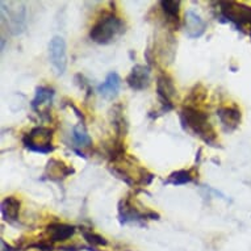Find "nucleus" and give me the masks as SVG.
I'll return each instance as SVG.
<instances>
[{
    "mask_svg": "<svg viewBox=\"0 0 251 251\" xmlns=\"http://www.w3.org/2000/svg\"><path fill=\"white\" fill-rule=\"evenodd\" d=\"M180 120L183 126L187 130H190L195 136L200 137L204 142L214 146L217 141L216 130L209 123V119L206 113L200 111L199 108L184 105L180 111Z\"/></svg>",
    "mask_w": 251,
    "mask_h": 251,
    "instance_id": "obj_1",
    "label": "nucleus"
},
{
    "mask_svg": "<svg viewBox=\"0 0 251 251\" xmlns=\"http://www.w3.org/2000/svg\"><path fill=\"white\" fill-rule=\"evenodd\" d=\"M124 32V24L115 13L105 12L98 19L90 30V38L96 44L108 45Z\"/></svg>",
    "mask_w": 251,
    "mask_h": 251,
    "instance_id": "obj_2",
    "label": "nucleus"
},
{
    "mask_svg": "<svg viewBox=\"0 0 251 251\" xmlns=\"http://www.w3.org/2000/svg\"><path fill=\"white\" fill-rule=\"evenodd\" d=\"M23 144L30 151L49 154L54 150L53 130L45 126H36L23 137Z\"/></svg>",
    "mask_w": 251,
    "mask_h": 251,
    "instance_id": "obj_3",
    "label": "nucleus"
},
{
    "mask_svg": "<svg viewBox=\"0 0 251 251\" xmlns=\"http://www.w3.org/2000/svg\"><path fill=\"white\" fill-rule=\"evenodd\" d=\"M220 12L227 21L238 26L251 25V7L249 5L237 1H221Z\"/></svg>",
    "mask_w": 251,
    "mask_h": 251,
    "instance_id": "obj_4",
    "label": "nucleus"
},
{
    "mask_svg": "<svg viewBox=\"0 0 251 251\" xmlns=\"http://www.w3.org/2000/svg\"><path fill=\"white\" fill-rule=\"evenodd\" d=\"M49 59L54 70L58 75H62L67 66L66 42L61 36H55L50 40L49 44Z\"/></svg>",
    "mask_w": 251,
    "mask_h": 251,
    "instance_id": "obj_5",
    "label": "nucleus"
},
{
    "mask_svg": "<svg viewBox=\"0 0 251 251\" xmlns=\"http://www.w3.org/2000/svg\"><path fill=\"white\" fill-rule=\"evenodd\" d=\"M144 218H151V220H158L159 216L154 212H148V213H142L137 209L136 205H133L130 199H123L119 204V220L120 223L129 224L134 223V221H140Z\"/></svg>",
    "mask_w": 251,
    "mask_h": 251,
    "instance_id": "obj_6",
    "label": "nucleus"
},
{
    "mask_svg": "<svg viewBox=\"0 0 251 251\" xmlns=\"http://www.w3.org/2000/svg\"><path fill=\"white\" fill-rule=\"evenodd\" d=\"M156 92L161 99L162 104L165 105L166 112L173 109V99L176 95V88L174 84L173 78L167 74H161L156 79Z\"/></svg>",
    "mask_w": 251,
    "mask_h": 251,
    "instance_id": "obj_7",
    "label": "nucleus"
},
{
    "mask_svg": "<svg viewBox=\"0 0 251 251\" xmlns=\"http://www.w3.org/2000/svg\"><path fill=\"white\" fill-rule=\"evenodd\" d=\"M217 116L226 132H234L242 121L241 109L235 105H224L217 109Z\"/></svg>",
    "mask_w": 251,
    "mask_h": 251,
    "instance_id": "obj_8",
    "label": "nucleus"
},
{
    "mask_svg": "<svg viewBox=\"0 0 251 251\" xmlns=\"http://www.w3.org/2000/svg\"><path fill=\"white\" fill-rule=\"evenodd\" d=\"M126 83L132 90L142 91L150 84V69L145 65H136L126 76Z\"/></svg>",
    "mask_w": 251,
    "mask_h": 251,
    "instance_id": "obj_9",
    "label": "nucleus"
},
{
    "mask_svg": "<svg viewBox=\"0 0 251 251\" xmlns=\"http://www.w3.org/2000/svg\"><path fill=\"white\" fill-rule=\"evenodd\" d=\"M185 33L190 38H200L206 30V23L201 19L200 15L188 9L184 15Z\"/></svg>",
    "mask_w": 251,
    "mask_h": 251,
    "instance_id": "obj_10",
    "label": "nucleus"
},
{
    "mask_svg": "<svg viewBox=\"0 0 251 251\" xmlns=\"http://www.w3.org/2000/svg\"><path fill=\"white\" fill-rule=\"evenodd\" d=\"M120 88H121V78L117 73L112 71L107 75L103 84L98 87V92L100 94V96H103L104 99L112 100L119 95Z\"/></svg>",
    "mask_w": 251,
    "mask_h": 251,
    "instance_id": "obj_11",
    "label": "nucleus"
},
{
    "mask_svg": "<svg viewBox=\"0 0 251 251\" xmlns=\"http://www.w3.org/2000/svg\"><path fill=\"white\" fill-rule=\"evenodd\" d=\"M46 233L51 242H65L74 235L75 226L67 225V224L54 223L46 227Z\"/></svg>",
    "mask_w": 251,
    "mask_h": 251,
    "instance_id": "obj_12",
    "label": "nucleus"
},
{
    "mask_svg": "<svg viewBox=\"0 0 251 251\" xmlns=\"http://www.w3.org/2000/svg\"><path fill=\"white\" fill-rule=\"evenodd\" d=\"M71 174H74V169L67 166L63 161H59V159H50L48 166H46L45 176H48V179H51V180H61Z\"/></svg>",
    "mask_w": 251,
    "mask_h": 251,
    "instance_id": "obj_13",
    "label": "nucleus"
},
{
    "mask_svg": "<svg viewBox=\"0 0 251 251\" xmlns=\"http://www.w3.org/2000/svg\"><path fill=\"white\" fill-rule=\"evenodd\" d=\"M21 209V201L15 196H8L1 201V216L5 221L13 223L19 220Z\"/></svg>",
    "mask_w": 251,
    "mask_h": 251,
    "instance_id": "obj_14",
    "label": "nucleus"
},
{
    "mask_svg": "<svg viewBox=\"0 0 251 251\" xmlns=\"http://www.w3.org/2000/svg\"><path fill=\"white\" fill-rule=\"evenodd\" d=\"M111 121L116 130V134H117V138H121L123 136L125 137L128 132V123L125 120L124 108L121 104H116L111 109Z\"/></svg>",
    "mask_w": 251,
    "mask_h": 251,
    "instance_id": "obj_15",
    "label": "nucleus"
},
{
    "mask_svg": "<svg viewBox=\"0 0 251 251\" xmlns=\"http://www.w3.org/2000/svg\"><path fill=\"white\" fill-rule=\"evenodd\" d=\"M19 4L17 3L16 8H8V15H7V20H8V26L11 28L13 34L21 33L23 29H24V23H25V11L24 7H21L19 9Z\"/></svg>",
    "mask_w": 251,
    "mask_h": 251,
    "instance_id": "obj_16",
    "label": "nucleus"
},
{
    "mask_svg": "<svg viewBox=\"0 0 251 251\" xmlns=\"http://www.w3.org/2000/svg\"><path fill=\"white\" fill-rule=\"evenodd\" d=\"M180 1L177 0H166V1H161L162 11L165 13L166 20L169 24L177 25L179 23V13H180Z\"/></svg>",
    "mask_w": 251,
    "mask_h": 251,
    "instance_id": "obj_17",
    "label": "nucleus"
},
{
    "mask_svg": "<svg viewBox=\"0 0 251 251\" xmlns=\"http://www.w3.org/2000/svg\"><path fill=\"white\" fill-rule=\"evenodd\" d=\"M54 98V90L53 88H49V87H38L36 90V95H34V99L32 100V108L34 111H37L42 105L45 104H49L53 101Z\"/></svg>",
    "mask_w": 251,
    "mask_h": 251,
    "instance_id": "obj_18",
    "label": "nucleus"
},
{
    "mask_svg": "<svg viewBox=\"0 0 251 251\" xmlns=\"http://www.w3.org/2000/svg\"><path fill=\"white\" fill-rule=\"evenodd\" d=\"M73 140H74L75 145L78 148H90L92 145V140H91L90 134L87 132L86 126H84L83 123L75 125L73 128Z\"/></svg>",
    "mask_w": 251,
    "mask_h": 251,
    "instance_id": "obj_19",
    "label": "nucleus"
},
{
    "mask_svg": "<svg viewBox=\"0 0 251 251\" xmlns=\"http://www.w3.org/2000/svg\"><path fill=\"white\" fill-rule=\"evenodd\" d=\"M194 181V174L191 170H179L170 175L165 180L166 184L171 185H183Z\"/></svg>",
    "mask_w": 251,
    "mask_h": 251,
    "instance_id": "obj_20",
    "label": "nucleus"
},
{
    "mask_svg": "<svg viewBox=\"0 0 251 251\" xmlns=\"http://www.w3.org/2000/svg\"><path fill=\"white\" fill-rule=\"evenodd\" d=\"M82 233L84 239H86L90 245H92V246H107L108 245L105 238H103L101 235L96 234V233H94L92 230H86V229H83Z\"/></svg>",
    "mask_w": 251,
    "mask_h": 251,
    "instance_id": "obj_21",
    "label": "nucleus"
}]
</instances>
